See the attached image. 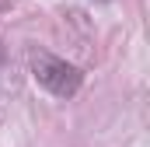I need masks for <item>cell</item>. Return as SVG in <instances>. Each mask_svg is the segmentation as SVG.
<instances>
[{"label": "cell", "mask_w": 150, "mask_h": 147, "mask_svg": "<svg viewBox=\"0 0 150 147\" xmlns=\"http://www.w3.org/2000/svg\"><path fill=\"white\" fill-rule=\"evenodd\" d=\"M32 77L49 95H56V98L77 95L80 91V81H84V74L77 70L74 63H67V60H59V56H52L45 49H32Z\"/></svg>", "instance_id": "cell-1"}]
</instances>
